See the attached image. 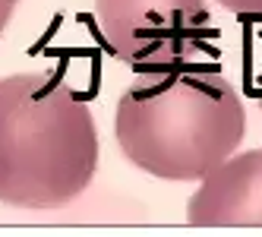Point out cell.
Wrapping results in <instances>:
<instances>
[{
  "instance_id": "3",
  "label": "cell",
  "mask_w": 262,
  "mask_h": 237,
  "mask_svg": "<svg viewBox=\"0 0 262 237\" xmlns=\"http://www.w3.org/2000/svg\"><path fill=\"white\" fill-rule=\"evenodd\" d=\"M95 19L107 48L126 63L196 57L205 48V0H95Z\"/></svg>"
},
{
  "instance_id": "4",
  "label": "cell",
  "mask_w": 262,
  "mask_h": 237,
  "mask_svg": "<svg viewBox=\"0 0 262 237\" xmlns=\"http://www.w3.org/2000/svg\"><path fill=\"white\" fill-rule=\"evenodd\" d=\"M196 228H262V149L228 155L202 177L186 206Z\"/></svg>"
},
{
  "instance_id": "6",
  "label": "cell",
  "mask_w": 262,
  "mask_h": 237,
  "mask_svg": "<svg viewBox=\"0 0 262 237\" xmlns=\"http://www.w3.org/2000/svg\"><path fill=\"white\" fill-rule=\"evenodd\" d=\"M16 7H19V0H0V35L7 32L13 13H16Z\"/></svg>"
},
{
  "instance_id": "2",
  "label": "cell",
  "mask_w": 262,
  "mask_h": 237,
  "mask_svg": "<svg viewBox=\"0 0 262 237\" xmlns=\"http://www.w3.org/2000/svg\"><path fill=\"white\" fill-rule=\"evenodd\" d=\"M98 130L85 98L51 73L0 79V203L60 209L95 177Z\"/></svg>"
},
{
  "instance_id": "5",
  "label": "cell",
  "mask_w": 262,
  "mask_h": 237,
  "mask_svg": "<svg viewBox=\"0 0 262 237\" xmlns=\"http://www.w3.org/2000/svg\"><path fill=\"white\" fill-rule=\"evenodd\" d=\"M218 4L237 16H262V0H218Z\"/></svg>"
},
{
  "instance_id": "1",
  "label": "cell",
  "mask_w": 262,
  "mask_h": 237,
  "mask_svg": "<svg viewBox=\"0 0 262 237\" xmlns=\"http://www.w3.org/2000/svg\"><path fill=\"white\" fill-rule=\"evenodd\" d=\"M117 142L161 180H202L240 145L247 111L218 63L183 57L142 63L117 101Z\"/></svg>"
},
{
  "instance_id": "7",
  "label": "cell",
  "mask_w": 262,
  "mask_h": 237,
  "mask_svg": "<svg viewBox=\"0 0 262 237\" xmlns=\"http://www.w3.org/2000/svg\"><path fill=\"white\" fill-rule=\"evenodd\" d=\"M259 107H262V95H259Z\"/></svg>"
}]
</instances>
